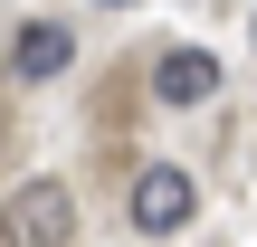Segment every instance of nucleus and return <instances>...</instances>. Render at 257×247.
Masks as SVG:
<instances>
[{
	"instance_id": "nucleus-4",
	"label": "nucleus",
	"mask_w": 257,
	"mask_h": 247,
	"mask_svg": "<svg viewBox=\"0 0 257 247\" xmlns=\"http://www.w3.org/2000/svg\"><path fill=\"white\" fill-rule=\"evenodd\" d=\"M67 57H76V29L67 19H29L19 38H10V67L38 86V76H67Z\"/></svg>"
},
{
	"instance_id": "nucleus-1",
	"label": "nucleus",
	"mask_w": 257,
	"mask_h": 247,
	"mask_svg": "<svg viewBox=\"0 0 257 247\" xmlns=\"http://www.w3.org/2000/svg\"><path fill=\"white\" fill-rule=\"evenodd\" d=\"M76 238V190L67 181H19L0 200V247H67Z\"/></svg>"
},
{
	"instance_id": "nucleus-3",
	"label": "nucleus",
	"mask_w": 257,
	"mask_h": 247,
	"mask_svg": "<svg viewBox=\"0 0 257 247\" xmlns=\"http://www.w3.org/2000/svg\"><path fill=\"white\" fill-rule=\"evenodd\" d=\"M210 95H219V57H210V48H162V57H153V105L191 114V105H210Z\"/></svg>"
},
{
	"instance_id": "nucleus-5",
	"label": "nucleus",
	"mask_w": 257,
	"mask_h": 247,
	"mask_svg": "<svg viewBox=\"0 0 257 247\" xmlns=\"http://www.w3.org/2000/svg\"><path fill=\"white\" fill-rule=\"evenodd\" d=\"M0 143H10V133H0Z\"/></svg>"
},
{
	"instance_id": "nucleus-2",
	"label": "nucleus",
	"mask_w": 257,
	"mask_h": 247,
	"mask_svg": "<svg viewBox=\"0 0 257 247\" xmlns=\"http://www.w3.org/2000/svg\"><path fill=\"white\" fill-rule=\"evenodd\" d=\"M191 209H200V190H191V171H172V162H143L134 190H124L134 238H172V228H191Z\"/></svg>"
}]
</instances>
